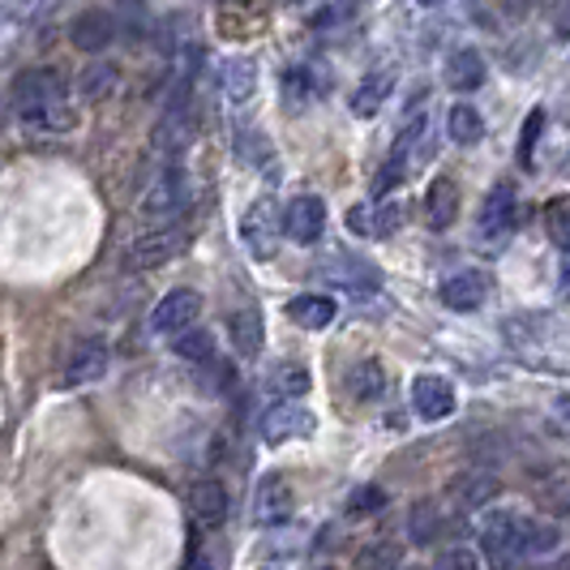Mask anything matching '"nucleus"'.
Returning <instances> with one entry per match:
<instances>
[{
  "instance_id": "nucleus-1",
  "label": "nucleus",
  "mask_w": 570,
  "mask_h": 570,
  "mask_svg": "<svg viewBox=\"0 0 570 570\" xmlns=\"http://www.w3.org/2000/svg\"><path fill=\"white\" fill-rule=\"evenodd\" d=\"M13 112L27 129L39 134H69L73 129V108L65 104V82L57 69H27L9 86Z\"/></svg>"
},
{
  "instance_id": "nucleus-2",
  "label": "nucleus",
  "mask_w": 570,
  "mask_h": 570,
  "mask_svg": "<svg viewBox=\"0 0 570 570\" xmlns=\"http://www.w3.org/2000/svg\"><path fill=\"white\" fill-rule=\"evenodd\" d=\"M523 528L528 519H519L511 511H493L481 528V549H485L489 567L493 570H514L528 553H523Z\"/></svg>"
},
{
  "instance_id": "nucleus-3",
  "label": "nucleus",
  "mask_w": 570,
  "mask_h": 570,
  "mask_svg": "<svg viewBox=\"0 0 570 570\" xmlns=\"http://www.w3.org/2000/svg\"><path fill=\"white\" fill-rule=\"evenodd\" d=\"M185 249H189V228H155L125 245V266L129 271H155L171 257H180Z\"/></svg>"
},
{
  "instance_id": "nucleus-4",
  "label": "nucleus",
  "mask_w": 570,
  "mask_h": 570,
  "mask_svg": "<svg viewBox=\"0 0 570 570\" xmlns=\"http://www.w3.org/2000/svg\"><path fill=\"white\" fill-rule=\"evenodd\" d=\"M314 412L305 407V403L296 400H284L275 403V407H266V416H262V442L266 446H284L292 438H305V433H314Z\"/></svg>"
},
{
  "instance_id": "nucleus-5",
  "label": "nucleus",
  "mask_w": 570,
  "mask_h": 570,
  "mask_svg": "<svg viewBox=\"0 0 570 570\" xmlns=\"http://www.w3.org/2000/svg\"><path fill=\"white\" fill-rule=\"evenodd\" d=\"M279 228H284V219L275 215V202L271 198H257L249 210H245V219H240V240L249 245V254L254 257H275V245H279Z\"/></svg>"
},
{
  "instance_id": "nucleus-6",
  "label": "nucleus",
  "mask_w": 570,
  "mask_h": 570,
  "mask_svg": "<svg viewBox=\"0 0 570 570\" xmlns=\"http://www.w3.org/2000/svg\"><path fill=\"white\" fill-rule=\"evenodd\" d=\"M198 309H202V301H198V292H189V287H171L168 296L155 305V314H150V331L155 335H164V340H176L180 331H189L194 322H198Z\"/></svg>"
},
{
  "instance_id": "nucleus-7",
  "label": "nucleus",
  "mask_w": 570,
  "mask_h": 570,
  "mask_svg": "<svg viewBox=\"0 0 570 570\" xmlns=\"http://www.w3.org/2000/svg\"><path fill=\"white\" fill-rule=\"evenodd\" d=\"M322 279L340 284L343 292L365 296V292H377V287H382V271H377L373 262H365V257H356V254H335V257H326Z\"/></svg>"
},
{
  "instance_id": "nucleus-8",
  "label": "nucleus",
  "mask_w": 570,
  "mask_h": 570,
  "mask_svg": "<svg viewBox=\"0 0 570 570\" xmlns=\"http://www.w3.org/2000/svg\"><path fill=\"white\" fill-rule=\"evenodd\" d=\"M326 232V206L317 194H301V198L287 202L284 210V236H292L296 245H314Z\"/></svg>"
},
{
  "instance_id": "nucleus-9",
  "label": "nucleus",
  "mask_w": 570,
  "mask_h": 570,
  "mask_svg": "<svg viewBox=\"0 0 570 570\" xmlns=\"http://www.w3.org/2000/svg\"><path fill=\"white\" fill-rule=\"evenodd\" d=\"M412 407L425 421H446L455 412V386L446 377H438V373H421L412 382Z\"/></svg>"
},
{
  "instance_id": "nucleus-10",
  "label": "nucleus",
  "mask_w": 570,
  "mask_h": 570,
  "mask_svg": "<svg viewBox=\"0 0 570 570\" xmlns=\"http://www.w3.org/2000/svg\"><path fill=\"white\" fill-rule=\"evenodd\" d=\"M489 296V279L481 271H459L451 279H442L438 287V301L446 305V309H455V314H472V309H481Z\"/></svg>"
},
{
  "instance_id": "nucleus-11",
  "label": "nucleus",
  "mask_w": 570,
  "mask_h": 570,
  "mask_svg": "<svg viewBox=\"0 0 570 570\" xmlns=\"http://www.w3.org/2000/svg\"><path fill=\"white\" fill-rule=\"evenodd\" d=\"M108 361H112V352H108V343L104 340L78 343V352L69 356V365H65V373H60V386H86V382H99V377L108 373Z\"/></svg>"
},
{
  "instance_id": "nucleus-12",
  "label": "nucleus",
  "mask_w": 570,
  "mask_h": 570,
  "mask_svg": "<svg viewBox=\"0 0 570 570\" xmlns=\"http://www.w3.org/2000/svg\"><path fill=\"white\" fill-rule=\"evenodd\" d=\"M403 224V206H377V202H361V206H352L347 210V228L356 232V236H373V240H386V236H395V228Z\"/></svg>"
},
{
  "instance_id": "nucleus-13",
  "label": "nucleus",
  "mask_w": 570,
  "mask_h": 570,
  "mask_svg": "<svg viewBox=\"0 0 570 570\" xmlns=\"http://www.w3.org/2000/svg\"><path fill=\"white\" fill-rule=\"evenodd\" d=\"M254 519L262 528H279L292 519V489L284 476H266L254 493Z\"/></svg>"
},
{
  "instance_id": "nucleus-14",
  "label": "nucleus",
  "mask_w": 570,
  "mask_h": 570,
  "mask_svg": "<svg viewBox=\"0 0 570 570\" xmlns=\"http://www.w3.org/2000/svg\"><path fill=\"white\" fill-rule=\"evenodd\" d=\"M112 35H116V22L104 9H86V13H78V18L69 22V43H73L78 52H104V48L112 43Z\"/></svg>"
},
{
  "instance_id": "nucleus-15",
  "label": "nucleus",
  "mask_w": 570,
  "mask_h": 570,
  "mask_svg": "<svg viewBox=\"0 0 570 570\" xmlns=\"http://www.w3.org/2000/svg\"><path fill=\"white\" fill-rule=\"evenodd\" d=\"M498 498V481L485 476V472H463L455 476L451 485H446V502L455 507V511H481Z\"/></svg>"
},
{
  "instance_id": "nucleus-16",
  "label": "nucleus",
  "mask_w": 570,
  "mask_h": 570,
  "mask_svg": "<svg viewBox=\"0 0 570 570\" xmlns=\"http://www.w3.org/2000/svg\"><path fill=\"white\" fill-rule=\"evenodd\" d=\"M189 202V185H185V171L176 168V164H168V171L150 185V198L142 202L150 215H176L180 206Z\"/></svg>"
},
{
  "instance_id": "nucleus-17",
  "label": "nucleus",
  "mask_w": 570,
  "mask_h": 570,
  "mask_svg": "<svg viewBox=\"0 0 570 570\" xmlns=\"http://www.w3.org/2000/svg\"><path fill=\"white\" fill-rule=\"evenodd\" d=\"M228 489L219 485V481H202L198 489H194V519H198L202 532H215V528H224L228 523Z\"/></svg>"
},
{
  "instance_id": "nucleus-18",
  "label": "nucleus",
  "mask_w": 570,
  "mask_h": 570,
  "mask_svg": "<svg viewBox=\"0 0 570 570\" xmlns=\"http://www.w3.org/2000/svg\"><path fill=\"white\" fill-rule=\"evenodd\" d=\"M425 219L433 232L451 228L459 219V185L451 180V176H438L433 185H429L425 194Z\"/></svg>"
},
{
  "instance_id": "nucleus-19",
  "label": "nucleus",
  "mask_w": 570,
  "mask_h": 570,
  "mask_svg": "<svg viewBox=\"0 0 570 570\" xmlns=\"http://www.w3.org/2000/svg\"><path fill=\"white\" fill-rule=\"evenodd\" d=\"M489 78V65L485 57L476 52V48H459L455 57L446 60V86L459 90V95H468V90H481Z\"/></svg>"
},
{
  "instance_id": "nucleus-20",
  "label": "nucleus",
  "mask_w": 570,
  "mask_h": 570,
  "mask_svg": "<svg viewBox=\"0 0 570 570\" xmlns=\"http://www.w3.org/2000/svg\"><path fill=\"white\" fill-rule=\"evenodd\" d=\"M514 224V185H493L489 198L481 202V232L485 236H502Z\"/></svg>"
},
{
  "instance_id": "nucleus-21",
  "label": "nucleus",
  "mask_w": 570,
  "mask_h": 570,
  "mask_svg": "<svg viewBox=\"0 0 570 570\" xmlns=\"http://www.w3.org/2000/svg\"><path fill=\"white\" fill-rule=\"evenodd\" d=\"M287 317L296 326H305V331H326L335 322V301L331 296H296L287 305Z\"/></svg>"
},
{
  "instance_id": "nucleus-22",
  "label": "nucleus",
  "mask_w": 570,
  "mask_h": 570,
  "mask_svg": "<svg viewBox=\"0 0 570 570\" xmlns=\"http://www.w3.org/2000/svg\"><path fill=\"white\" fill-rule=\"evenodd\" d=\"M442 507L438 502H429V498H421V502H412V511H407V537L416 544H433L438 537H442Z\"/></svg>"
},
{
  "instance_id": "nucleus-23",
  "label": "nucleus",
  "mask_w": 570,
  "mask_h": 570,
  "mask_svg": "<svg viewBox=\"0 0 570 570\" xmlns=\"http://www.w3.org/2000/svg\"><path fill=\"white\" fill-rule=\"evenodd\" d=\"M257 90V65L249 57H232L224 65V95L232 104H249Z\"/></svg>"
},
{
  "instance_id": "nucleus-24",
  "label": "nucleus",
  "mask_w": 570,
  "mask_h": 570,
  "mask_svg": "<svg viewBox=\"0 0 570 570\" xmlns=\"http://www.w3.org/2000/svg\"><path fill=\"white\" fill-rule=\"evenodd\" d=\"M228 331H232V347H236V356H257L262 352V317L257 309H236L228 317Z\"/></svg>"
},
{
  "instance_id": "nucleus-25",
  "label": "nucleus",
  "mask_w": 570,
  "mask_h": 570,
  "mask_svg": "<svg viewBox=\"0 0 570 570\" xmlns=\"http://www.w3.org/2000/svg\"><path fill=\"white\" fill-rule=\"evenodd\" d=\"M391 86H395V73H391V69H382V73H370L365 82L356 86V95H352V112H356V116H373L377 108H382V104H386Z\"/></svg>"
},
{
  "instance_id": "nucleus-26",
  "label": "nucleus",
  "mask_w": 570,
  "mask_h": 570,
  "mask_svg": "<svg viewBox=\"0 0 570 570\" xmlns=\"http://www.w3.org/2000/svg\"><path fill=\"white\" fill-rule=\"evenodd\" d=\"M446 134H451L459 146H476L485 138V116L476 112L472 104H455L451 116H446Z\"/></svg>"
},
{
  "instance_id": "nucleus-27",
  "label": "nucleus",
  "mask_w": 570,
  "mask_h": 570,
  "mask_svg": "<svg viewBox=\"0 0 570 570\" xmlns=\"http://www.w3.org/2000/svg\"><path fill=\"white\" fill-rule=\"evenodd\" d=\"M347 391H352V400H377L386 391V370L377 361H356L347 370Z\"/></svg>"
},
{
  "instance_id": "nucleus-28",
  "label": "nucleus",
  "mask_w": 570,
  "mask_h": 570,
  "mask_svg": "<svg viewBox=\"0 0 570 570\" xmlns=\"http://www.w3.org/2000/svg\"><path fill=\"white\" fill-rule=\"evenodd\" d=\"M356 570H403L400 541H373L356 553Z\"/></svg>"
},
{
  "instance_id": "nucleus-29",
  "label": "nucleus",
  "mask_w": 570,
  "mask_h": 570,
  "mask_svg": "<svg viewBox=\"0 0 570 570\" xmlns=\"http://www.w3.org/2000/svg\"><path fill=\"white\" fill-rule=\"evenodd\" d=\"M309 382H314L309 370H305V365H296V361H279L275 373H271V386H275L284 400H301V395L309 391Z\"/></svg>"
},
{
  "instance_id": "nucleus-30",
  "label": "nucleus",
  "mask_w": 570,
  "mask_h": 570,
  "mask_svg": "<svg viewBox=\"0 0 570 570\" xmlns=\"http://www.w3.org/2000/svg\"><path fill=\"white\" fill-rule=\"evenodd\" d=\"M171 352L202 365V361H210V356H215V335H210V331H198V326H189V331H180V335L171 340Z\"/></svg>"
},
{
  "instance_id": "nucleus-31",
  "label": "nucleus",
  "mask_w": 570,
  "mask_h": 570,
  "mask_svg": "<svg viewBox=\"0 0 570 570\" xmlns=\"http://www.w3.org/2000/svg\"><path fill=\"white\" fill-rule=\"evenodd\" d=\"M544 232H549V240H553L558 249L570 254V198H558L544 206Z\"/></svg>"
},
{
  "instance_id": "nucleus-32",
  "label": "nucleus",
  "mask_w": 570,
  "mask_h": 570,
  "mask_svg": "<svg viewBox=\"0 0 570 570\" xmlns=\"http://www.w3.org/2000/svg\"><path fill=\"white\" fill-rule=\"evenodd\" d=\"M553 549H558V528L541 523V519H528V528H523V553L528 558H544Z\"/></svg>"
},
{
  "instance_id": "nucleus-33",
  "label": "nucleus",
  "mask_w": 570,
  "mask_h": 570,
  "mask_svg": "<svg viewBox=\"0 0 570 570\" xmlns=\"http://www.w3.org/2000/svg\"><path fill=\"white\" fill-rule=\"evenodd\" d=\"M82 95L86 99H104L108 90L116 86V69L108 65V60H99V65H86V73H82Z\"/></svg>"
},
{
  "instance_id": "nucleus-34",
  "label": "nucleus",
  "mask_w": 570,
  "mask_h": 570,
  "mask_svg": "<svg viewBox=\"0 0 570 570\" xmlns=\"http://www.w3.org/2000/svg\"><path fill=\"white\" fill-rule=\"evenodd\" d=\"M541 129H544V108H532V116H528V129H523V142H519V164H523V168H532V150H537Z\"/></svg>"
},
{
  "instance_id": "nucleus-35",
  "label": "nucleus",
  "mask_w": 570,
  "mask_h": 570,
  "mask_svg": "<svg viewBox=\"0 0 570 570\" xmlns=\"http://www.w3.org/2000/svg\"><path fill=\"white\" fill-rule=\"evenodd\" d=\"M386 507V493L377 485H361L356 493H352V502H347V514H373Z\"/></svg>"
},
{
  "instance_id": "nucleus-36",
  "label": "nucleus",
  "mask_w": 570,
  "mask_h": 570,
  "mask_svg": "<svg viewBox=\"0 0 570 570\" xmlns=\"http://www.w3.org/2000/svg\"><path fill=\"white\" fill-rule=\"evenodd\" d=\"M433 570H481V562H476L472 549L455 544V549H442V553H438V567Z\"/></svg>"
},
{
  "instance_id": "nucleus-37",
  "label": "nucleus",
  "mask_w": 570,
  "mask_h": 570,
  "mask_svg": "<svg viewBox=\"0 0 570 570\" xmlns=\"http://www.w3.org/2000/svg\"><path fill=\"white\" fill-rule=\"evenodd\" d=\"M553 30L567 39L570 35V0H558V13H553Z\"/></svg>"
},
{
  "instance_id": "nucleus-38",
  "label": "nucleus",
  "mask_w": 570,
  "mask_h": 570,
  "mask_svg": "<svg viewBox=\"0 0 570 570\" xmlns=\"http://www.w3.org/2000/svg\"><path fill=\"white\" fill-rule=\"evenodd\" d=\"M558 296H562V301H570V254L562 257V284H558Z\"/></svg>"
},
{
  "instance_id": "nucleus-39",
  "label": "nucleus",
  "mask_w": 570,
  "mask_h": 570,
  "mask_svg": "<svg viewBox=\"0 0 570 570\" xmlns=\"http://www.w3.org/2000/svg\"><path fill=\"white\" fill-rule=\"evenodd\" d=\"M189 570H210V562H206V558H194V562H189Z\"/></svg>"
},
{
  "instance_id": "nucleus-40",
  "label": "nucleus",
  "mask_w": 570,
  "mask_h": 570,
  "mask_svg": "<svg viewBox=\"0 0 570 570\" xmlns=\"http://www.w3.org/2000/svg\"><path fill=\"white\" fill-rule=\"evenodd\" d=\"M558 407H562V416H570V395H562V403H558Z\"/></svg>"
},
{
  "instance_id": "nucleus-41",
  "label": "nucleus",
  "mask_w": 570,
  "mask_h": 570,
  "mask_svg": "<svg viewBox=\"0 0 570 570\" xmlns=\"http://www.w3.org/2000/svg\"><path fill=\"white\" fill-rule=\"evenodd\" d=\"M421 4H442V0H421Z\"/></svg>"
},
{
  "instance_id": "nucleus-42",
  "label": "nucleus",
  "mask_w": 570,
  "mask_h": 570,
  "mask_svg": "<svg viewBox=\"0 0 570 570\" xmlns=\"http://www.w3.org/2000/svg\"><path fill=\"white\" fill-rule=\"evenodd\" d=\"M403 570H425V567H403Z\"/></svg>"
},
{
  "instance_id": "nucleus-43",
  "label": "nucleus",
  "mask_w": 570,
  "mask_h": 570,
  "mask_svg": "<svg viewBox=\"0 0 570 570\" xmlns=\"http://www.w3.org/2000/svg\"><path fill=\"white\" fill-rule=\"evenodd\" d=\"M322 570H335V567H322Z\"/></svg>"
},
{
  "instance_id": "nucleus-44",
  "label": "nucleus",
  "mask_w": 570,
  "mask_h": 570,
  "mask_svg": "<svg viewBox=\"0 0 570 570\" xmlns=\"http://www.w3.org/2000/svg\"><path fill=\"white\" fill-rule=\"evenodd\" d=\"M266 570H275V567H266Z\"/></svg>"
}]
</instances>
